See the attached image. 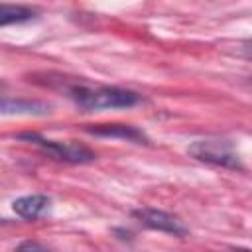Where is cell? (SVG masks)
Wrapping results in <instances>:
<instances>
[{"label":"cell","instance_id":"cell-1","mask_svg":"<svg viewBox=\"0 0 252 252\" xmlns=\"http://www.w3.org/2000/svg\"><path fill=\"white\" fill-rule=\"evenodd\" d=\"M61 91L83 110H104V108H130L140 102L134 91L106 85H87L81 81L67 83L63 77L57 79Z\"/></svg>","mask_w":252,"mask_h":252},{"label":"cell","instance_id":"cell-2","mask_svg":"<svg viewBox=\"0 0 252 252\" xmlns=\"http://www.w3.org/2000/svg\"><path fill=\"white\" fill-rule=\"evenodd\" d=\"M20 140H26L33 146H37L43 154L51 156L53 159L67 161V163H91L96 159V154L89 150L87 146L79 142H57V140H45L35 132H24L18 136Z\"/></svg>","mask_w":252,"mask_h":252},{"label":"cell","instance_id":"cell-3","mask_svg":"<svg viewBox=\"0 0 252 252\" xmlns=\"http://www.w3.org/2000/svg\"><path fill=\"white\" fill-rule=\"evenodd\" d=\"M189 156L199 161L226 167V169H242V163L228 142L222 140H197L187 148Z\"/></svg>","mask_w":252,"mask_h":252},{"label":"cell","instance_id":"cell-4","mask_svg":"<svg viewBox=\"0 0 252 252\" xmlns=\"http://www.w3.org/2000/svg\"><path fill=\"white\" fill-rule=\"evenodd\" d=\"M132 217L142 222L144 226L152 228V230H159V232H167V234H173V236H185L189 232L187 224L167 213V211H161V209H152V207H142V209H136L132 211Z\"/></svg>","mask_w":252,"mask_h":252},{"label":"cell","instance_id":"cell-5","mask_svg":"<svg viewBox=\"0 0 252 252\" xmlns=\"http://www.w3.org/2000/svg\"><path fill=\"white\" fill-rule=\"evenodd\" d=\"M49 207V197L41 195V193H33V195H24L20 199H16L12 203V209L18 217L26 219V220H35L37 217H41Z\"/></svg>","mask_w":252,"mask_h":252},{"label":"cell","instance_id":"cell-6","mask_svg":"<svg viewBox=\"0 0 252 252\" xmlns=\"http://www.w3.org/2000/svg\"><path fill=\"white\" fill-rule=\"evenodd\" d=\"M87 132L94 136H108V138H124L130 142H146V136L142 130L130 124H96L93 128H87Z\"/></svg>","mask_w":252,"mask_h":252},{"label":"cell","instance_id":"cell-7","mask_svg":"<svg viewBox=\"0 0 252 252\" xmlns=\"http://www.w3.org/2000/svg\"><path fill=\"white\" fill-rule=\"evenodd\" d=\"M47 108H49L47 104L37 102V100H22V98H16V100L4 98L2 100V112L4 114H10V112H18V114H45Z\"/></svg>","mask_w":252,"mask_h":252},{"label":"cell","instance_id":"cell-8","mask_svg":"<svg viewBox=\"0 0 252 252\" xmlns=\"http://www.w3.org/2000/svg\"><path fill=\"white\" fill-rule=\"evenodd\" d=\"M33 16H35V12L28 6H12V4H2L0 6V26L28 22Z\"/></svg>","mask_w":252,"mask_h":252},{"label":"cell","instance_id":"cell-9","mask_svg":"<svg viewBox=\"0 0 252 252\" xmlns=\"http://www.w3.org/2000/svg\"><path fill=\"white\" fill-rule=\"evenodd\" d=\"M14 252H51V250L45 248L43 244L35 242V240H26V242H22Z\"/></svg>","mask_w":252,"mask_h":252},{"label":"cell","instance_id":"cell-10","mask_svg":"<svg viewBox=\"0 0 252 252\" xmlns=\"http://www.w3.org/2000/svg\"><path fill=\"white\" fill-rule=\"evenodd\" d=\"M222 252H252V250H248V248H226Z\"/></svg>","mask_w":252,"mask_h":252},{"label":"cell","instance_id":"cell-11","mask_svg":"<svg viewBox=\"0 0 252 252\" xmlns=\"http://www.w3.org/2000/svg\"><path fill=\"white\" fill-rule=\"evenodd\" d=\"M246 53H248V55H250V57H252V41H250V43H248V45H246Z\"/></svg>","mask_w":252,"mask_h":252}]
</instances>
